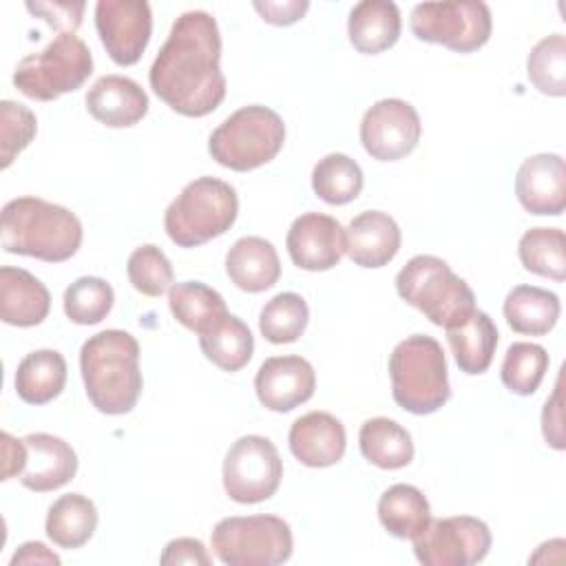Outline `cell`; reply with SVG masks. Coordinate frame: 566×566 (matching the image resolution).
<instances>
[{"instance_id":"7","label":"cell","mask_w":566,"mask_h":566,"mask_svg":"<svg viewBox=\"0 0 566 566\" xmlns=\"http://www.w3.org/2000/svg\"><path fill=\"white\" fill-rule=\"evenodd\" d=\"M285 142L281 115L268 106L250 104L226 117L208 139L210 157L230 170L248 172L272 161Z\"/></svg>"},{"instance_id":"9","label":"cell","mask_w":566,"mask_h":566,"mask_svg":"<svg viewBox=\"0 0 566 566\" xmlns=\"http://www.w3.org/2000/svg\"><path fill=\"white\" fill-rule=\"evenodd\" d=\"M210 544L226 566H276L292 557V528L276 515H234L214 524Z\"/></svg>"},{"instance_id":"24","label":"cell","mask_w":566,"mask_h":566,"mask_svg":"<svg viewBox=\"0 0 566 566\" xmlns=\"http://www.w3.org/2000/svg\"><path fill=\"white\" fill-rule=\"evenodd\" d=\"M402 20L396 2L363 0L352 7L347 35L358 53L376 55L391 49L400 38Z\"/></svg>"},{"instance_id":"6","label":"cell","mask_w":566,"mask_h":566,"mask_svg":"<svg viewBox=\"0 0 566 566\" xmlns=\"http://www.w3.org/2000/svg\"><path fill=\"white\" fill-rule=\"evenodd\" d=\"M398 296L420 310L433 325L453 327L475 310V294L447 261L418 254L396 274Z\"/></svg>"},{"instance_id":"10","label":"cell","mask_w":566,"mask_h":566,"mask_svg":"<svg viewBox=\"0 0 566 566\" xmlns=\"http://www.w3.org/2000/svg\"><path fill=\"white\" fill-rule=\"evenodd\" d=\"M418 40L442 44L458 53H473L491 38V9L480 0L420 2L409 18Z\"/></svg>"},{"instance_id":"41","label":"cell","mask_w":566,"mask_h":566,"mask_svg":"<svg viewBox=\"0 0 566 566\" xmlns=\"http://www.w3.org/2000/svg\"><path fill=\"white\" fill-rule=\"evenodd\" d=\"M84 2H27V9L60 29V33H75L82 22Z\"/></svg>"},{"instance_id":"2","label":"cell","mask_w":566,"mask_h":566,"mask_svg":"<svg viewBox=\"0 0 566 566\" xmlns=\"http://www.w3.org/2000/svg\"><path fill=\"white\" fill-rule=\"evenodd\" d=\"M80 371L91 405L106 416L133 411L142 396L139 343L124 329L93 334L80 349Z\"/></svg>"},{"instance_id":"43","label":"cell","mask_w":566,"mask_h":566,"mask_svg":"<svg viewBox=\"0 0 566 566\" xmlns=\"http://www.w3.org/2000/svg\"><path fill=\"white\" fill-rule=\"evenodd\" d=\"M564 418H562V374L555 380V389L551 394V398L544 405L542 411V433L546 444H551L553 449L562 451L564 444Z\"/></svg>"},{"instance_id":"14","label":"cell","mask_w":566,"mask_h":566,"mask_svg":"<svg viewBox=\"0 0 566 566\" xmlns=\"http://www.w3.org/2000/svg\"><path fill=\"white\" fill-rule=\"evenodd\" d=\"M95 27L108 57L119 66L137 64L153 33V11L144 0H99Z\"/></svg>"},{"instance_id":"44","label":"cell","mask_w":566,"mask_h":566,"mask_svg":"<svg viewBox=\"0 0 566 566\" xmlns=\"http://www.w3.org/2000/svg\"><path fill=\"white\" fill-rule=\"evenodd\" d=\"M254 9L263 18V22L274 24V27H290L298 22L305 11L310 9L307 0H285V2H254Z\"/></svg>"},{"instance_id":"38","label":"cell","mask_w":566,"mask_h":566,"mask_svg":"<svg viewBox=\"0 0 566 566\" xmlns=\"http://www.w3.org/2000/svg\"><path fill=\"white\" fill-rule=\"evenodd\" d=\"M548 369V354L537 343H513L502 360V382L517 396H531L537 391Z\"/></svg>"},{"instance_id":"21","label":"cell","mask_w":566,"mask_h":566,"mask_svg":"<svg viewBox=\"0 0 566 566\" xmlns=\"http://www.w3.org/2000/svg\"><path fill=\"white\" fill-rule=\"evenodd\" d=\"M347 256L360 268H382L400 250V228L382 210H365L345 228Z\"/></svg>"},{"instance_id":"13","label":"cell","mask_w":566,"mask_h":566,"mask_svg":"<svg viewBox=\"0 0 566 566\" xmlns=\"http://www.w3.org/2000/svg\"><path fill=\"white\" fill-rule=\"evenodd\" d=\"M422 124L418 111L398 97L371 104L360 122V144L371 159L398 161L420 142Z\"/></svg>"},{"instance_id":"20","label":"cell","mask_w":566,"mask_h":566,"mask_svg":"<svg viewBox=\"0 0 566 566\" xmlns=\"http://www.w3.org/2000/svg\"><path fill=\"white\" fill-rule=\"evenodd\" d=\"M86 108L108 128H128L148 113V95L126 75H102L86 93Z\"/></svg>"},{"instance_id":"16","label":"cell","mask_w":566,"mask_h":566,"mask_svg":"<svg viewBox=\"0 0 566 566\" xmlns=\"http://www.w3.org/2000/svg\"><path fill=\"white\" fill-rule=\"evenodd\" d=\"M316 389V371L303 356H272L261 363L254 376L259 402L276 413H285L307 402Z\"/></svg>"},{"instance_id":"36","label":"cell","mask_w":566,"mask_h":566,"mask_svg":"<svg viewBox=\"0 0 566 566\" xmlns=\"http://www.w3.org/2000/svg\"><path fill=\"white\" fill-rule=\"evenodd\" d=\"M526 75L539 93L551 97L566 95V38L562 33H551L531 49Z\"/></svg>"},{"instance_id":"3","label":"cell","mask_w":566,"mask_h":566,"mask_svg":"<svg viewBox=\"0 0 566 566\" xmlns=\"http://www.w3.org/2000/svg\"><path fill=\"white\" fill-rule=\"evenodd\" d=\"M82 223L64 206L40 197H15L0 214V243L9 254L62 263L82 245Z\"/></svg>"},{"instance_id":"40","label":"cell","mask_w":566,"mask_h":566,"mask_svg":"<svg viewBox=\"0 0 566 566\" xmlns=\"http://www.w3.org/2000/svg\"><path fill=\"white\" fill-rule=\"evenodd\" d=\"M38 130L35 115L24 104L13 99L0 102V166L9 168L11 161L33 142Z\"/></svg>"},{"instance_id":"31","label":"cell","mask_w":566,"mask_h":566,"mask_svg":"<svg viewBox=\"0 0 566 566\" xmlns=\"http://www.w3.org/2000/svg\"><path fill=\"white\" fill-rule=\"evenodd\" d=\"M203 356L223 371L243 369L254 352V336L250 327L234 314H226L208 332L199 334Z\"/></svg>"},{"instance_id":"39","label":"cell","mask_w":566,"mask_h":566,"mask_svg":"<svg viewBox=\"0 0 566 566\" xmlns=\"http://www.w3.org/2000/svg\"><path fill=\"white\" fill-rule=\"evenodd\" d=\"M126 274L130 285L144 296H161L172 287L175 272L168 256L153 243L133 250L126 263Z\"/></svg>"},{"instance_id":"46","label":"cell","mask_w":566,"mask_h":566,"mask_svg":"<svg viewBox=\"0 0 566 566\" xmlns=\"http://www.w3.org/2000/svg\"><path fill=\"white\" fill-rule=\"evenodd\" d=\"M11 566L18 564H49V566H60V555H55L53 551H49L42 542H24L22 546H18V551L13 553Z\"/></svg>"},{"instance_id":"11","label":"cell","mask_w":566,"mask_h":566,"mask_svg":"<svg viewBox=\"0 0 566 566\" xmlns=\"http://www.w3.org/2000/svg\"><path fill=\"white\" fill-rule=\"evenodd\" d=\"M283 478V460L265 436H241L223 458L226 495L239 504L270 500Z\"/></svg>"},{"instance_id":"45","label":"cell","mask_w":566,"mask_h":566,"mask_svg":"<svg viewBox=\"0 0 566 566\" xmlns=\"http://www.w3.org/2000/svg\"><path fill=\"white\" fill-rule=\"evenodd\" d=\"M2 480L20 478L27 467V444L24 440L13 438L9 431H2Z\"/></svg>"},{"instance_id":"23","label":"cell","mask_w":566,"mask_h":566,"mask_svg":"<svg viewBox=\"0 0 566 566\" xmlns=\"http://www.w3.org/2000/svg\"><path fill=\"white\" fill-rule=\"evenodd\" d=\"M228 279L248 294H259L281 279L276 248L263 237H241L226 254Z\"/></svg>"},{"instance_id":"17","label":"cell","mask_w":566,"mask_h":566,"mask_svg":"<svg viewBox=\"0 0 566 566\" xmlns=\"http://www.w3.org/2000/svg\"><path fill=\"white\" fill-rule=\"evenodd\" d=\"M515 195L531 214L559 217L566 208V164L557 153L526 157L515 175Z\"/></svg>"},{"instance_id":"1","label":"cell","mask_w":566,"mask_h":566,"mask_svg":"<svg viewBox=\"0 0 566 566\" xmlns=\"http://www.w3.org/2000/svg\"><path fill=\"white\" fill-rule=\"evenodd\" d=\"M148 82L166 106L186 117H206L223 102L221 33L208 11H186L172 22Z\"/></svg>"},{"instance_id":"5","label":"cell","mask_w":566,"mask_h":566,"mask_svg":"<svg viewBox=\"0 0 566 566\" xmlns=\"http://www.w3.org/2000/svg\"><path fill=\"white\" fill-rule=\"evenodd\" d=\"M239 214L237 190L217 177H197L170 201L164 228L179 248H197L226 234Z\"/></svg>"},{"instance_id":"26","label":"cell","mask_w":566,"mask_h":566,"mask_svg":"<svg viewBox=\"0 0 566 566\" xmlns=\"http://www.w3.org/2000/svg\"><path fill=\"white\" fill-rule=\"evenodd\" d=\"M559 296L537 285H515L504 298V318L509 327L526 336L548 334L559 318Z\"/></svg>"},{"instance_id":"28","label":"cell","mask_w":566,"mask_h":566,"mask_svg":"<svg viewBox=\"0 0 566 566\" xmlns=\"http://www.w3.org/2000/svg\"><path fill=\"white\" fill-rule=\"evenodd\" d=\"M97 528V509L93 500L82 493H66L57 497L46 513V537L60 548L84 546Z\"/></svg>"},{"instance_id":"8","label":"cell","mask_w":566,"mask_h":566,"mask_svg":"<svg viewBox=\"0 0 566 566\" xmlns=\"http://www.w3.org/2000/svg\"><path fill=\"white\" fill-rule=\"evenodd\" d=\"M93 73V55L75 33H57L42 51L24 55L13 71V86L38 102H53L77 91Z\"/></svg>"},{"instance_id":"32","label":"cell","mask_w":566,"mask_h":566,"mask_svg":"<svg viewBox=\"0 0 566 566\" xmlns=\"http://www.w3.org/2000/svg\"><path fill=\"white\" fill-rule=\"evenodd\" d=\"M168 307L177 323L197 334L208 332L228 314L223 296L201 281L172 283L168 290Z\"/></svg>"},{"instance_id":"29","label":"cell","mask_w":566,"mask_h":566,"mask_svg":"<svg viewBox=\"0 0 566 566\" xmlns=\"http://www.w3.org/2000/svg\"><path fill=\"white\" fill-rule=\"evenodd\" d=\"M363 458L385 471H396L413 460V442L409 431L389 418H369L358 433Z\"/></svg>"},{"instance_id":"19","label":"cell","mask_w":566,"mask_h":566,"mask_svg":"<svg viewBox=\"0 0 566 566\" xmlns=\"http://www.w3.org/2000/svg\"><path fill=\"white\" fill-rule=\"evenodd\" d=\"M292 455L312 469L336 464L345 455L347 436L343 422L327 411H310L296 418L290 427Z\"/></svg>"},{"instance_id":"30","label":"cell","mask_w":566,"mask_h":566,"mask_svg":"<svg viewBox=\"0 0 566 566\" xmlns=\"http://www.w3.org/2000/svg\"><path fill=\"white\" fill-rule=\"evenodd\" d=\"M378 520L389 535L413 539L429 524L431 506L420 489L398 482L380 495Z\"/></svg>"},{"instance_id":"15","label":"cell","mask_w":566,"mask_h":566,"mask_svg":"<svg viewBox=\"0 0 566 566\" xmlns=\"http://www.w3.org/2000/svg\"><path fill=\"white\" fill-rule=\"evenodd\" d=\"M292 263L307 272H325L347 252L345 228L329 214L305 212L296 217L285 237Z\"/></svg>"},{"instance_id":"35","label":"cell","mask_w":566,"mask_h":566,"mask_svg":"<svg viewBox=\"0 0 566 566\" xmlns=\"http://www.w3.org/2000/svg\"><path fill=\"white\" fill-rule=\"evenodd\" d=\"M310 321V307L296 292H281L272 296L259 316V329L265 340L274 345L294 343L303 336Z\"/></svg>"},{"instance_id":"42","label":"cell","mask_w":566,"mask_h":566,"mask_svg":"<svg viewBox=\"0 0 566 566\" xmlns=\"http://www.w3.org/2000/svg\"><path fill=\"white\" fill-rule=\"evenodd\" d=\"M159 562L164 566H179V564H190V566H210L212 557L208 548L203 546L201 539L195 537H177L166 544Z\"/></svg>"},{"instance_id":"27","label":"cell","mask_w":566,"mask_h":566,"mask_svg":"<svg viewBox=\"0 0 566 566\" xmlns=\"http://www.w3.org/2000/svg\"><path fill=\"white\" fill-rule=\"evenodd\" d=\"M66 385V360L57 349H35L15 369V394L27 405H46Z\"/></svg>"},{"instance_id":"18","label":"cell","mask_w":566,"mask_h":566,"mask_svg":"<svg viewBox=\"0 0 566 566\" xmlns=\"http://www.w3.org/2000/svg\"><path fill=\"white\" fill-rule=\"evenodd\" d=\"M27 444V467L20 475V484L35 493H46L62 489L77 473V453L73 447L51 433H29Z\"/></svg>"},{"instance_id":"34","label":"cell","mask_w":566,"mask_h":566,"mask_svg":"<svg viewBox=\"0 0 566 566\" xmlns=\"http://www.w3.org/2000/svg\"><path fill=\"white\" fill-rule=\"evenodd\" d=\"M524 270L555 281L566 279V237L559 228H531L517 245Z\"/></svg>"},{"instance_id":"22","label":"cell","mask_w":566,"mask_h":566,"mask_svg":"<svg viewBox=\"0 0 566 566\" xmlns=\"http://www.w3.org/2000/svg\"><path fill=\"white\" fill-rule=\"evenodd\" d=\"M51 310L46 285L22 268H0V318L13 327H35Z\"/></svg>"},{"instance_id":"25","label":"cell","mask_w":566,"mask_h":566,"mask_svg":"<svg viewBox=\"0 0 566 566\" xmlns=\"http://www.w3.org/2000/svg\"><path fill=\"white\" fill-rule=\"evenodd\" d=\"M447 340L460 371L478 376L484 374L493 363V354L497 347V327L486 312L475 307L469 318L453 327H447Z\"/></svg>"},{"instance_id":"12","label":"cell","mask_w":566,"mask_h":566,"mask_svg":"<svg viewBox=\"0 0 566 566\" xmlns=\"http://www.w3.org/2000/svg\"><path fill=\"white\" fill-rule=\"evenodd\" d=\"M411 542L424 566H471L489 555L491 531L478 517L453 515L429 520Z\"/></svg>"},{"instance_id":"4","label":"cell","mask_w":566,"mask_h":566,"mask_svg":"<svg viewBox=\"0 0 566 566\" xmlns=\"http://www.w3.org/2000/svg\"><path fill=\"white\" fill-rule=\"evenodd\" d=\"M391 396L409 413L427 416L451 398L447 358L442 345L427 334L400 340L389 354Z\"/></svg>"},{"instance_id":"37","label":"cell","mask_w":566,"mask_h":566,"mask_svg":"<svg viewBox=\"0 0 566 566\" xmlns=\"http://www.w3.org/2000/svg\"><path fill=\"white\" fill-rule=\"evenodd\" d=\"M115 303L111 283L99 276H80L64 290V314L75 325H95L108 316Z\"/></svg>"},{"instance_id":"33","label":"cell","mask_w":566,"mask_h":566,"mask_svg":"<svg viewBox=\"0 0 566 566\" xmlns=\"http://www.w3.org/2000/svg\"><path fill=\"white\" fill-rule=\"evenodd\" d=\"M312 190L329 206H345L363 190V170L345 153H329L312 170Z\"/></svg>"}]
</instances>
